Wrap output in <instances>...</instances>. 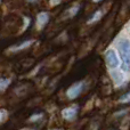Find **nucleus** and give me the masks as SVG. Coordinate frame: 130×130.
<instances>
[{
  "label": "nucleus",
  "instance_id": "obj_1",
  "mask_svg": "<svg viewBox=\"0 0 130 130\" xmlns=\"http://www.w3.org/2000/svg\"><path fill=\"white\" fill-rule=\"evenodd\" d=\"M120 55L122 57V70L126 72L130 71V40L122 39L119 42Z\"/></svg>",
  "mask_w": 130,
  "mask_h": 130
},
{
  "label": "nucleus",
  "instance_id": "obj_2",
  "mask_svg": "<svg viewBox=\"0 0 130 130\" xmlns=\"http://www.w3.org/2000/svg\"><path fill=\"white\" fill-rule=\"evenodd\" d=\"M105 59H106V64H107L110 67H112V69L118 67L120 64V61H119V58H118L117 53H115L113 49H108L107 52H106Z\"/></svg>",
  "mask_w": 130,
  "mask_h": 130
},
{
  "label": "nucleus",
  "instance_id": "obj_3",
  "mask_svg": "<svg viewBox=\"0 0 130 130\" xmlns=\"http://www.w3.org/2000/svg\"><path fill=\"white\" fill-rule=\"evenodd\" d=\"M82 88H83V83L82 82H76L74 83L73 86L69 88V90L66 91V95L70 99H74L81 94L82 91Z\"/></svg>",
  "mask_w": 130,
  "mask_h": 130
},
{
  "label": "nucleus",
  "instance_id": "obj_4",
  "mask_svg": "<svg viewBox=\"0 0 130 130\" xmlns=\"http://www.w3.org/2000/svg\"><path fill=\"white\" fill-rule=\"evenodd\" d=\"M48 21H49V14L46 13V11L39 13L38 16H37V26H38V29H42L48 23Z\"/></svg>",
  "mask_w": 130,
  "mask_h": 130
},
{
  "label": "nucleus",
  "instance_id": "obj_5",
  "mask_svg": "<svg viewBox=\"0 0 130 130\" xmlns=\"http://www.w3.org/2000/svg\"><path fill=\"white\" fill-rule=\"evenodd\" d=\"M78 113V107H67L62 111V115L66 120H73Z\"/></svg>",
  "mask_w": 130,
  "mask_h": 130
},
{
  "label": "nucleus",
  "instance_id": "obj_6",
  "mask_svg": "<svg viewBox=\"0 0 130 130\" xmlns=\"http://www.w3.org/2000/svg\"><path fill=\"white\" fill-rule=\"evenodd\" d=\"M111 74H112V78H113V80H114V82L117 83V85H120V83L123 81V75H122L121 72L113 71Z\"/></svg>",
  "mask_w": 130,
  "mask_h": 130
},
{
  "label": "nucleus",
  "instance_id": "obj_7",
  "mask_svg": "<svg viewBox=\"0 0 130 130\" xmlns=\"http://www.w3.org/2000/svg\"><path fill=\"white\" fill-rule=\"evenodd\" d=\"M80 9V6H74V7H72L71 9H69V10L65 13V17H73L74 15H75L76 13H78V10Z\"/></svg>",
  "mask_w": 130,
  "mask_h": 130
},
{
  "label": "nucleus",
  "instance_id": "obj_8",
  "mask_svg": "<svg viewBox=\"0 0 130 130\" xmlns=\"http://www.w3.org/2000/svg\"><path fill=\"white\" fill-rule=\"evenodd\" d=\"M32 42L33 41L32 40H29V41H25V42H23L22 45H20V46H16V47H13L11 49L13 50H21V49H25V48H27L29 46H31L32 45Z\"/></svg>",
  "mask_w": 130,
  "mask_h": 130
},
{
  "label": "nucleus",
  "instance_id": "obj_9",
  "mask_svg": "<svg viewBox=\"0 0 130 130\" xmlns=\"http://www.w3.org/2000/svg\"><path fill=\"white\" fill-rule=\"evenodd\" d=\"M9 83H10V80H9V79H0V91L4 90L5 88L8 87Z\"/></svg>",
  "mask_w": 130,
  "mask_h": 130
},
{
  "label": "nucleus",
  "instance_id": "obj_10",
  "mask_svg": "<svg viewBox=\"0 0 130 130\" xmlns=\"http://www.w3.org/2000/svg\"><path fill=\"white\" fill-rule=\"evenodd\" d=\"M102 17V11L101 10H97L96 13L94 14V16H92L91 18L89 20V23H92V22H96V21H98L99 18Z\"/></svg>",
  "mask_w": 130,
  "mask_h": 130
},
{
  "label": "nucleus",
  "instance_id": "obj_11",
  "mask_svg": "<svg viewBox=\"0 0 130 130\" xmlns=\"http://www.w3.org/2000/svg\"><path fill=\"white\" fill-rule=\"evenodd\" d=\"M129 101H130V91L128 94L123 95V96L120 98V102H121V103H127V102H129Z\"/></svg>",
  "mask_w": 130,
  "mask_h": 130
},
{
  "label": "nucleus",
  "instance_id": "obj_12",
  "mask_svg": "<svg viewBox=\"0 0 130 130\" xmlns=\"http://www.w3.org/2000/svg\"><path fill=\"white\" fill-rule=\"evenodd\" d=\"M7 118V113L6 111H0V123H1L2 121H4L5 119Z\"/></svg>",
  "mask_w": 130,
  "mask_h": 130
},
{
  "label": "nucleus",
  "instance_id": "obj_13",
  "mask_svg": "<svg viewBox=\"0 0 130 130\" xmlns=\"http://www.w3.org/2000/svg\"><path fill=\"white\" fill-rule=\"evenodd\" d=\"M59 2H61V0H50V5H53V6L59 4Z\"/></svg>",
  "mask_w": 130,
  "mask_h": 130
},
{
  "label": "nucleus",
  "instance_id": "obj_14",
  "mask_svg": "<svg viewBox=\"0 0 130 130\" xmlns=\"http://www.w3.org/2000/svg\"><path fill=\"white\" fill-rule=\"evenodd\" d=\"M92 1H95V2H99V1H102V0H92Z\"/></svg>",
  "mask_w": 130,
  "mask_h": 130
},
{
  "label": "nucleus",
  "instance_id": "obj_15",
  "mask_svg": "<svg viewBox=\"0 0 130 130\" xmlns=\"http://www.w3.org/2000/svg\"><path fill=\"white\" fill-rule=\"evenodd\" d=\"M27 1H30V2H33V1H37V0H27Z\"/></svg>",
  "mask_w": 130,
  "mask_h": 130
},
{
  "label": "nucleus",
  "instance_id": "obj_16",
  "mask_svg": "<svg viewBox=\"0 0 130 130\" xmlns=\"http://www.w3.org/2000/svg\"><path fill=\"white\" fill-rule=\"evenodd\" d=\"M0 2H1V0H0Z\"/></svg>",
  "mask_w": 130,
  "mask_h": 130
}]
</instances>
